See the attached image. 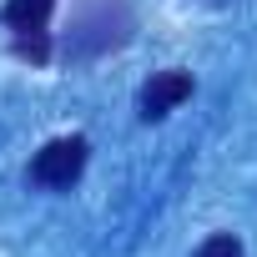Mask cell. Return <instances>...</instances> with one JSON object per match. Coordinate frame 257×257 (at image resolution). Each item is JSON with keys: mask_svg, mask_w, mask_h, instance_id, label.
Wrapping results in <instances>:
<instances>
[{"mask_svg": "<svg viewBox=\"0 0 257 257\" xmlns=\"http://www.w3.org/2000/svg\"><path fill=\"white\" fill-rule=\"evenodd\" d=\"M192 91H197L192 71H152V81H147V86H142V96H137L142 121H162V116H167V111H177Z\"/></svg>", "mask_w": 257, "mask_h": 257, "instance_id": "3", "label": "cell"}, {"mask_svg": "<svg viewBox=\"0 0 257 257\" xmlns=\"http://www.w3.org/2000/svg\"><path fill=\"white\" fill-rule=\"evenodd\" d=\"M86 157H91V142H86V137H51V142L31 157V182L46 187V192H66V187L86 172Z\"/></svg>", "mask_w": 257, "mask_h": 257, "instance_id": "2", "label": "cell"}, {"mask_svg": "<svg viewBox=\"0 0 257 257\" xmlns=\"http://www.w3.org/2000/svg\"><path fill=\"white\" fill-rule=\"evenodd\" d=\"M192 257H242V242H237L232 232H212V237H207Z\"/></svg>", "mask_w": 257, "mask_h": 257, "instance_id": "4", "label": "cell"}, {"mask_svg": "<svg viewBox=\"0 0 257 257\" xmlns=\"http://www.w3.org/2000/svg\"><path fill=\"white\" fill-rule=\"evenodd\" d=\"M51 11H56V0H6V6H0V21L11 31V51L21 61H31V66H46L56 56Z\"/></svg>", "mask_w": 257, "mask_h": 257, "instance_id": "1", "label": "cell"}]
</instances>
